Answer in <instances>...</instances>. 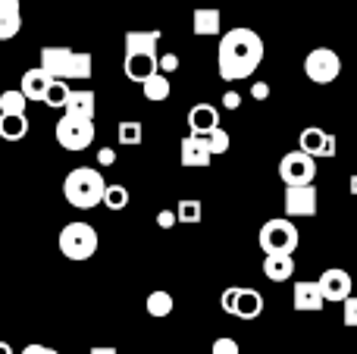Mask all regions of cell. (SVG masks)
<instances>
[{
	"label": "cell",
	"instance_id": "cell-7",
	"mask_svg": "<svg viewBox=\"0 0 357 354\" xmlns=\"http://www.w3.org/2000/svg\"><path fill=\"white\" fill-rule=\"evenodd\" d=\"M342 72V56L333 47H314L304 56V75L314 85H333Z\"/></svg>",
	"mask_w": 357,
	"mask_h": 354
},
{
	"label": "cell",
	"instance_id": "cell-36",
	"mask_svg": "<svg viewBox=\"0 0 357 354\" xmlns=\"http://www.w3.org/2000/svg\"><path fill=\"white\" fill-rule=\"evenodd\" d=\"M176 69H178V56L176 54H163L160 56V72H176Z\"/></svg>",
	"mask_w": 357,
	"mask_h": 354
},
{
	"label": "cell",
	"instance_id": "cell-26",
	"mask_svg": "<svg viewBox=\"0 0 357 354\" xmlns=\"http://www.w3.org/2000/svg\"><path fill=\"white\" fill-rule=\"evenodd\" d=\"M116 138H119V144L135 148V144L144 141V125L138 123V119H123V123L116 125Z\"/></svg>",
	"mask_w": 357,
	"mask_h": 354
},
{
	"label": "cell",
	"instance_id": "cell-23",
	"mask_svg": "<svg viewBox=\"0 0 357 354\" xmlns=\"http://www.w3.org/2000/svg\"><path fill=\"white\" fill-rule=\"evenodd\" d=\"M94 91L91 88H79V91H73L69 94V100H66V110L63 113H75V116H88V119H94V110H98V104H94Z\"/></svg>",
	"mask_w": 357,
	"mask_h": 354
},
{
	"label": "cell",
	"instance_id": "cell-13",
	"mask_svg": "<svg viewBox=\"0 0 357 354\" xmlns=\"http://www.w3.org/2000/svg\"><path fill=\"white\" fill-rule=\"evenodd\" d=\"M317 282H320L326 301H345V298H351V273H345L342 267H329Z\"/></svg>",
	"mask_w": 357,
	"mask_h": 354
},
{
	"label": "cell",
	"instance_id": "cell-17",
	"mask_svg": "<svg viewBox=\"0 0 357 354\" xmlns=\"http://www.w3.org/2000/svg\"><path fill=\"white\" fill-rule=\"evenodd\" d=\"M22 29V10L19 0H0V41H13Z\"/></svg>",
	"mask_w": 357,
	"mask_h": 354
},
{
	"label": "cell",
	"instance_id": "cell-39",
	"mask_svg": "<svg viewBox=\"0 0 357 354\" xmlns=\"http://www.w3.org/2000/svg\"><path fill=\"white\" fill-rule=\"evenodd\" d=\"M98 163H100V167H113V163H116V151H113V148H100L98 151Z\"/></svg>",
	"mask_w": 357,
	"mask_h": 354
},
{
	"label": "cell",
	"instance_id": "cell-32",
	"mask_svg": "<svg viewBox=\"0 0 357 354\" xmlns=\"http://www.w3.org/2000/svg\"><path fill=\"white\" fill-rule=\"evenodd\" d=\"M342 323H345L348 330H357V295L342 301Z\"/></svg>",
	"mask_w": 357,
	"mask_h": 354
},
{
	"label": "cell",
	"instance_id": "cell-15",
	"mask_svg": "<svg viewBox=\"0 0 357 354\" xmlns=\"http://www.w3.org/2000/svg\"><path fill=\"white\" fill-rule=\"evenodd\" d=\"M188 129L195 135H210L213 129H220V110L210 104H195L188 110Z\"/></svg>",
	"mask_w": 357,
	"mask_h": 354
},
{
	"label": "cell",
	"instance_id": "cell-37",
	"mask_svg": "<svg viewBox=\"0 0 357 354\" xmlns=\"http://www.w3.org/2000/svg\"><path fill=\"white\" fill-rule=\"evenodd\" d=\"M251 98L254 100H266V98H270V85H266V82H254V85H251Z\"/></svg>",
	"mask_w": 357,
	"mask_h": 354
},
{
	"label": "cell",
	"instance_id": "cell-14",
	"mask_svg": "<svg viewBox=\"0 0 357 354\" xmlns=\"http://www.w3.org/2000/svg\"><path fill=\"white\" fill-rule=\"evenodd\" d=\"M50 85H54V75H50L44 66H35V69H25V72H22V85H19V88L25 91V98H29V100H41V104H44Z\"/></svg>",
	"mask_w": 357,
	"mask_h": 354
},
{
	"label": "cell",
	"instance_id": "cell-2",
	"mask_svg": "<svg viewBox=\"0 0 357 354\" xmlns=\"http://www.w3.org/2000/svg\"><path fill=\"white\" fill-rule=\"evenodd\" d=\"M104 194H107V179L94 167H75L63 179V198L75 210H91V207L104 204Z\"/></svg>",
	"mask_w": 357,
	"mask_h": 354
},
{
	"label": "cell",
	"instance_id": "cell-19",
	"mask_svg": "<svg viewBox=\"0 0 357 354\" xmlns=\"http://www.w3.org/2000/svg\"><path fill=\"white\" fill-rule=\"evenodd\" d=\"M163 31L160 29H144V31H129L126 35V54H157Z\"/></svg>",
	"mask_w": 357,
	"mask_h": 354
},
{
	"label": "cell",
	"instance_id": "cell-5",
	"mask_svg": "<svg viewBox=\"0 0 357 354\" xmlns=\"http://www.w3.org/2000/svg\"><path fill=\"white\" fill-rule=\"evenodd\" d=\"M98 232H94L91 223H82V220H75V223H66L60 229V254L66 257V261H88V257H94V251H98Z\"/></svg>",
	"mask_w": 357,
	"mask_h": 354
},
{
	"label": "cell",
	"instance_id": "cell-4",
	"mask_svg": "<svg viewBox=\"0 0 357 354\" xmlns=\"http://www.w3.org/2000/svg\"><path fill=\"white\" fill-rule=\"evenodd\" d=\"M260 251L264 254H295L301 245V232L295 229L291 217H273L260 226Z\"/></svg>",
	"mask_w": 357,
	"mask_h": 354
},
{
	"label": "cell",
	"instance_id": "cell-20",
	"mask_svg": "<svg viewBox=\"0 0 357 354\" xmlns=\"http://www.w3.org/2000/svg\"><path fill=\"white\" fill-rule=\"evenodd\" d=\"M264 314V295L257 288H238V301H235V314L238 320H257Z\"/></svg>",
	"mask_w": 357,
	"mask_h": 354
},
{
	"label": "cell",
	"instance_id": "cell-43",
	"mask_svg": "<svg viewBox=\"0 0 357 354\" xmlns=\"http://www.w3.org/2000/svg\"><path fill=\"white\" fill-rule=\"evenodd\" d=\"M0 354H10V345H6V342L0 345Z\"/></svg>",
	"mask_w": 357,
	"mask_h": 354
},
{
	"label": "cell",
	"instance_id": "cell-21",
	"mask_svg": "<svg viewBox=\"0 0 357 354\" xmlns=\"http://www.w3.org/2000/svg\"><path fill=\"white\" fill-rule=\"evenodd\" d=\"M329 141H333L329 132L317 129V125H307V129L301 132V138H298V148L314 154V157H329Z\"/></svg>",
	"mask_w": 357,
	"mask_h": 354
},
{
	"label": "cell",
	"instance_id": "cell-24",
	"mask_svg": "<svg viewBox=\"0 0 357 354\" xmlns=\"http://www.w3.org/2000/svg\"><path fill=\"white\" fill-rule=\"evenodd\" d=\"M142 91H144V98H148L151 104H163V100L169 98V79H167V72L151 75V79L142 85Z\"/></svg>",
	"mask_w": 357,
	"mask_h": 354
},
{
	"label": "cell",
	"instance_id": "cell-9",
	"mask_svg": "<svg viewBox=\"0 0 357 354\" xmlns=\"http://www.w3.org/2000/svg\"><path fill=\"white\" fill-rule=\"evenodd\" d=\"M213 148H210L207 135H195V132H188V135L182 138V144H178V160H182L185 169H207L210 163H213Z\"/></svg>",
	"mask_w": 357,
	"mask_h": 354
},
{
	"label": "cell",
	"instance_id": "cell-8",
	"mask_svg": "<svg viewBox=\"0 0 357 354\" xmlns=\"http://www.w3.org/2000/svg\"><path fill=\"white\" fill-rule=\"evenodd\" d=\"M279 179L285 185H314L317 179V157L307 154V151H291L279 160Z\"/></svg>",
	"mask_w": 357,
	"mask_h": 354
},
{
	"label": "cell",
	"instance_id": "cell-11",
	"mask_svg": "<svg viewBox=\"0 0 357 354\" xmlns=\"http://www.w3.org/2000/svg\"><path fill=\"white\" fill-rule=\"evenodd\" d=\"M123 72H126V79L144 85L151 75L160 72V54H126Z\"/></svg>",
	"mask_w": 357,
	"mask_h": 354
},
{
	"label": "cell",
	"instance_id": "cell-28",
	"mask_svg": "<svg viewBox=\"0 0 357 354\" xmlns=\"http://www.w3.org/2000/svg\"><path fill=\"white\" fill-rule=\"evenodd\" d=\"M25 104H29V98L22 88H10L0 94V113H25Z\"/></svg>",
	"mask_w": 357,
	"mask_h": 354
},
{
	"label": "cell",
	"instance_id": "cell-42",
	"mask_svg": "<svg viewBox=\"0 0 357 354\" xmlns=\"http://www.w3.org/2000/svg\"><path fill=\"white\" fill-rule=\"evenodd\" d=\"M351 194H357V176H351Z\"/></svg>",
	"mask_w": 357,
	"mask_h": 354
},
{
	"label": "cell",
	"instance_id": "cell-33",
	"mask_svg": "<svg viewBox=\"0 0 357 354\" xmlns=\"http://www.w3.org/2000/svg\"><path fill=\"white\" fill-rule=\"evenodd\" d=\"M210 354H241V348H238V342H235V339L220 336L213 342V348H210Z\"/></svg>",
	"mask_w": 357,
	"mask_h": 354
},
{
	"label": "cell",
	"instance_id": "cell-30",
	"mask_svg": "<svg viewBox=\"0 0 357 354\" xmlns=\"http://www.w3.org/2000/svg\"><path fill=\"white\" fill-rule=\"evenodd\" d=\"M176 210H178V223H201V201H195V198H185V201H178L176 204Z\"/></svg>",
	"mask_w": 357,
	"mask_h": 354
},
{
	"label": "cell",
	"instance_id": "cell-31",
	"mask_svg": "<svg viewBox=\"0 0 357 354\" xmlns=\"http://www.w3.org/2000/svg\"><path fill=\"white\" fill-rule=\"evenodd\" d=\"M207 141H210V148H213V154H226L229 144H232V138H229L226 129H213L207 135Z\"/></svg>",
	"mask_w": 357,
	"mask_h": 354
},
{
	"label": "cell",
	"instance_id": "cell-6",
	"mask_svg": "<svg viewBox=\"0 0 357 354\" xmlns=\"http://www.w3.org/2000/svg\"><path fill=\"white\" fill-rule=\"evenodd\" d=\"M56 144L66 151H85L94 141V119L88 116H75V113H63L60 123L54 125Z\"/></svg>",
	"mask_w": 357,
	"mask_h": 354
},
{
	"label": "cell",
	"instance_id": "cell-3",
	"mask_svg": "<svg viewBox=\"0 0 357 354\" xmlns=\"http://www.w3.org/2000/svg\"><path fill=\"white\" fill-rule=\"evenodd\" d=\"M41 66L47 69L54 79H91V54H82V50L73 47H56V44H47L41 47Z\"/></svg>",
	"mask_w": 357,
	"mask_h": 354
},
{
	"label": "cell",
	"instance_id": "cell-25",
	"mask_svg": "<svg viewBox=\"0 0 357 354\" xmlns=\"http://www.w3.org/2000/svg\"><path fill=\"white\" fill-rule=\"evenodd\" d=\"M144 307H148L151 317H169V314H173V307H176V301H173V295H169V292L157 288V292H151V295H148Z\"/></svg>",
	"mask_w": 357,
	"mask_h": 354
},
{
	"label": "cell",
	"instance_id": "cell-41",
	"mask_svg": "<svg viewBox=\"0 0 357 354\" xmlns=\"http://www.w3.org/2000/svg\"><path fill=\"white\" fill-rule=\"evenodd\" d=\"M88 354H119V351L113 348V345H94V348L88 351Z\"/></svg>",
	"mask_w": 357,
	"mask_h": 354
},
{
	"label": "cell",
	"instance_id": "cell-18",
	"mask_svg": "<svg viewBox=\"0 0 357 354\" xmlns=\"http://www.w3.org/2000/svg\"><path fill=\"white\" fill-rule=\"evenodd\" d=\"M264 276L270 282H289L295 276V257L291 254H264Z\"/></svg>",
	"mask_w": 357,
	"mask_h": 354
},
{
	"label": "cell",
	"instance_id": "cell-27",
	"mask_svg": "<svg viewBox=\"0 0 357 354\" xmlns=\"http://www.w3.org/2000/svg\"><path fill=\"white\" fill-rule=\"evenodd\" d=\"M69 94H73L69 82H66V79H54V85H50V91H47V98H44V104L54 107V110H66Z\"/></svg>",
	"mask_w": 357,
	"mask_h": 354
},
{
	"label": "cell",
	"instance_id": "cell-22",
	"mask_svg": "<svg viewBox=\"0 0 357 354\" xmlns=\"http://www.w3.org/2000/svg\"><path fill=\"white\" fill-rule=\"evenodd\" d=\"M29 135V116L25 113H0V138L3 141H22Z\"/></svg>",
	"mask_w": 357,
	"mask_h": 354
},
{
	"label": "cell",
	"instance_id": "cell-40",
	"mask_svg": "<svg viewBox=\"0 0 357 354\" xmlns=\"http://www.w3.org/2000/svg\"><path fill=\"white\" fill-rule=\"evenodd\" d=\"M19 354H60V351H56V348H47V345H25V348L22 351H19Z\"/></svg>",
	"mask_w": 357,
	"mask_h": 354
},
{
	"label": "cell",
	"instance_id": "cell-1",
	"mask_svg": "<svg viewBox=\"0 0 357 354\" xmlns=\"http://www.w3.org/2000/svg\"><path fill=\"white\" fill-rule=\"evenodd\" d=\"M264 63V38L254 29H229L216 47V72L222 82L251 79Z\"/></svg>",
	"mask_w": 357,
	"mask_h": 354
},
{
	"label": "cell",
	"instance_id": "cell-29",
	"mask_svg": "<svg viewBox=\"0 0 357 354\" xmlns=\"http://www.w3.org/2000/svg\"><path fill=\"white\" fill-rule=\"evenodd\" d=\"M126 204H129V188L126 185H107L104 207H110V210H126Z\"/></svg>",
	"mask_w": 357,
	"mask_h": 354
},
{
	"label": "cell",
	"instance_id": "cell-34",
	"mask_svg": "<svg viewBox=\"0 0 357 354\" xmlns=\"http://www.w3.org/2000/svg\"><path fill=\"white\" fill-rule=\"evenodd\" d=\"M176 223H178V210H160L157 213V226H160V229H173Z\"/></svg>",
	"mask_w": 357,
	"mask_h": 354
},
{
	"label": "cell",
	"instance_id": "cell-35",
	"mask_svg": "<svg viewBox=\"0 0 357 354\" xmlns=\"http://www.w3.org/2000/svg\"><path fill=\"white\" fill-rule=\"evenodd\" d=\"M235 301H238V288H226V292H222V298H220L222 311H226V314H235Z\"/></svg>",
	"mask_w": 357,
	"mask_h": 354
},
{
	"label": "cell",
	"instance_id": "cell-10",
	"mask_svg": "<svg viewBox=\"0 0 357 354\" xmlns=\"http://www.w3.org/2000/svg\"><path fill=\"white\" fill-rule=\"evenodd\" d=\"M317 188L314 185H285V217H317Z\"/></svg>",
	"mask_w": 357,
	"mask_h": 354
},
{
	"label": "cell",
	"instance_id": "cell-38",
	"mask_svg": "<svg viewBox=\"0 0 357 354\" xmlns=\"http://www.w3.org/2000/svg\"><path fill=\"white\" fill-rule=\"evenodd\" d=\"M222 107H226V110H238V107H241V94L238 91H226V94H222Z\"/></svg>",
	"mask_w": 357,
	"mask_h": 354
},
{
	"label": "cell",
	"instance_id": "cell-16",
	"mask_svg": "<svg viewBox=\"0 0 357 354\" xmlns=\"http://www.w3.org/2000/svg\"><path fill=\"white\" fill-rule=\"evenodd\" d=\"M191 31L204 38H213L222 31V13L216 6H201V10L191 13Z\"/></svg>",
	"mask_w": 357,
	"mask_h": 354
},
{
	"label": "cell",
	"instance_id": "cell-12",
	"mask_svg": "<svg viewBox=\"0 0 357 354\" xmlns=\"http://www.w3.org/2000/svg\"><path fill=\"white\" fill-rule=\"evenodd\" d=\"M291 301H295V311L317 314V311H323V305H326V295H323L320 282H304V279H298L295 288H291Z\"/></svg>",
	"mask_w": 357,
	"mask_h": 354
}]
</instances>
